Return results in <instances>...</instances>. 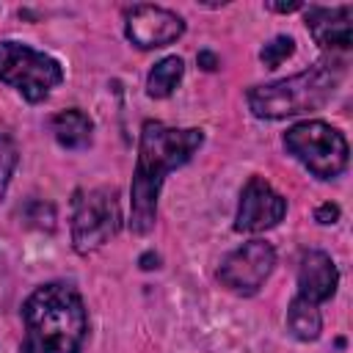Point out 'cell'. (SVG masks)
I'll return each mask as SVG.
<instances>
[{
    "label": "cell",
    "instance_id": "4fadbf2b",
    "mask_svg": "<svg viewBox=\"0 0 353 353\" xmlns=\"http://www.w3.org/2000/svg\"><path fill=\"white\" fill-rule=\"evenodd\" d=\"M287 328H290V334H292L295 339H301V342L317 339L320 331H323V317H320L317 303H312V301H306V298H301V295L292 298V303H290V309H287Z\"/></svg>",
    "mask_w": 353,
    "mask_h": 353
},
{
    "label": "cell",
    "instance_id": "8992f818",
    "mask_svg": "<svg viewBox=\"0 0 353 353\" xmlns=\"http://www.w3.org/2000/svg\"><path fill=\"white\" fill-rule=\"evenodd\" d=\"M121 229V210L116 190L97 188L74 199L72 245L77 254H94Z\"/></svg>",
    "mask_w": 353,
    "mask_h": 353
},
{
    "label": "cell",
    "instance_id": "8fae6325",
    "mask_svg": "<svg viewBox=\"0 0 353 353\" xmlns=\"http://www.w3.org/2000/svg\"><path fill=\"white\" fill-rule=\"evenodd\" d=\"M336 284H339V270L325 251H306L301 256V265H298V295L301 298L312 303H323L336 292Z\"/></svg>",
    "mask_w": 353,
    "mask_h": 353
},
{
    "label": "cell",
    "instance_id": "52a82bcc",
    "mask_svg": "<svg viewBox=\"0 0 353 353\" xmlns=\"http://www.w3.org/2000/svg\"><path fill=\"white\" fill-rule=\"evenodd\" d=\"M276 265V251L265 240H248L232 254L223 256L218 268V279L237 295H254L270 276Z\"/></svg>",
    "mask_w": 353,
    "mask_h": 353
},
{
    "label": "cell",
    "instance_id": "7c38bea8",
    "mask_svg": "<svg viewBox=\"0 0 353 353\" xmlns=\"http://www.w3.org/2000/svg\"><path fill=\"white\" fill-rule=\"evenodd\" d=\"M50 127H52L55 141L63 149H85L91 143V135H94V121L80 108H69V110L55 113Z\"/></svg>",
    "mask_w": 353,
    "mask_h": 353
},
{
    "label": "cell",
    "instance_id": "7a4b0ae2",
    "mask_svg": "<svg viewBox=\"0 0 353 353\" xmlns=\"http://www.w3.org/2000/svg\"><path fill=\"white\" fill-rule=\"evenodd\" d=\"M22 353H80L85 342V306L69 284L52 281L36 287L22 306Z\"/></svg>",
    "mask_w": 353,
    "mask_h": 353
},
{
    "label": "cell",
    "instance_id": "d6986e66",
    "mask_svg": "<svg viewBox=\"0 0 353 353\" xmlns=\"http://www.w3.org/2000/svg\"><path fill=\"white\" fill-rule=\"evenodd\" d=\"M196 61H199V66H201V69H207V72H215V69L221 66V63H218V58H215L210 50H201Z\"/></svg>",
    "mask_w": 353,
    "mask_h": 353
},
{
    "label": "cell",
    "instance_id": "6da1fadb",
    "mask_svg": "<svg viewBox=\"0 0 353 353\" xmlns=\"http://www.w3.org/2000/svg\"><path fill=\"white\" fill-rule=\"evenodd\" d=\"M204 143V132L196 127H168L163 121H146L141 127L138 141V163L132 174V212H130V229L135 234H146L157 221V196L163 188V179L185 165L199 146Z\"/></svg>",
    "mask_w": 353,
    "mask_h": 353
},
{
    "label": "cell",
    "instance_id": "30bf717a",
    "mask_svg": "<svg viewBox=\"0 0 353 353\" xmlns=\"http://www.w3.org/2000/svg\"><path fill=\"white\" fill-rule=\"evenodd\" d=\"M353 8L350 6H309L306 11V28L312 39L331 52H345L353 44Z\"/></svg>",
    "mask_w": 353,
    "mask_h": 353
},
{
    "label": "cell",
    "instance_id": "9c48e42d",
    "mask_svg": "<svg viewBox=\"0 0 353 353\" xmlns=\"http://www.w3.org/2000/svg\"><path fill=\"white\" fill-rule=\"evenodd\" d=\"M124 33L138 50H154L176 41L185 33V22L163 6H132L124 14Z\"/></svg>",
    "mask_w": 353,
    "mask_h": 353
},
{
    "label": "cell",
    "instance_id": "ba28073f",
    "mask_svg": "<svg viewBox=\"0 0 353 353\" xmlns=\"http://www.w3.org/2000/svg\"><path fill=\"white\" fill-rule=\"evenodd\" d=\"M284 212H287V199L265 176H251L240 193L234 229L245 234L268 232L284 218Z\"/></svg>",
    "mask_w": 353,
    "mask_h": 353
},
{
    "label": "cell",
    "instance_id": "5b68a950",
    "mask_svg": "<svg viewBox=\"0 0 353 353\" xmlns=\"http://www.w3.org/2000/svg\"><path fill=\"white\" fill-rule=\"evenodd\" d=\"M0 80L17 88L28 102H41L63 80L61 63L22 41H0Z\"/></svg>",
    "mask_w": 353,
    "mask_h": 353
},
{
    "label": "cell",
    "instance_id": "ffe728a7",
    "mask_svg": "<svg viewBox=\"0 0 353 353\" xmlns=\"http://www.w3.org/2000/svg\"><path fill=\"white\" fill-rule=\"evenodd\" d=\"M270 11H279V14H290V11H298L303 8V3H268Z\"/></svg>",
    "mask_w": 353,
    "mask_h": 353
},
{
    "label": "cell",
    "instance_id": "9a60e30c",
    "mask_svg": "<svg viewBox=\"0 0 353 353\" xmlns=\"http://www.w3.org/2000/svg\"><path fill=\"white\" fill-rule=\"evenodd\" d=\"M292 52H295V39H292V36H276V39H270V41L259 50V61H262L268 69H276V66H281Z\"/></svg>",
    "mask_w": 353,
    "mask_h": 353
},
{
    "label": "cell",
    "instance_id": "44dd1931",
    "mask_svg": "<svg viewBox=\"0 0 353 353\" xmlns=\"http://www.w3.org/2000/svg\"><path fill=\"white\" fill-rule=\"evenodd\" d=\"M157 262H160V256H157V254H152V251L141 256V268H143V270H152V268H157Z\"/></svg>",
    "mask_w": 353,
    "mask_h": 353
},
{
    "label": "cell",
    "instance_id": "277c9868",
    "mask_svg": "<svg viewBox=\"0 0 353 353\" xmlns=\"http://www.w3.org/2000/svg\"><path fill=\"white\" fill-rule=\"evenodd\" d=\"M284 146L320 179H334L347 168V141L336 127L325 121L306 119L292 124L284 132Z\"/></svg>",
    "mask_w": 353,
    "mask_h": 353
},
{
    "label": "cell",
    "instance_id": "2e32d148",
    "mask_svg": "<svg viewBox=\"0 0 353 353\" xmlns=\"http://www.w3.org/2000/svg\"><path fill=\"white\" fill-rule=\"evenodd\" d=\"M22 218L28 226L39 229V232H52L55 226V207L50 201H28L25 210H22Z\"/></svg>",
    "mask_w": 353,
    "mask_h": 353
},
{
    "label": "cell",
    "instance_id": "ac0fdd59",
    "mask_svg": "<svg viewBox=\"0 0 353 353\" xmlns=\"http://www.w3.org/2000/svg\"><path fill=\"white\" fill-rule=\"evenodd\" d=\"M314 221H317V223H323V226L336 223V221H339V207H336V204H331V201L320 204V207L314 210Z\"/></svg>",
    "mask_w": 353,
    "mask_h": 353
},
{
    "label": "cell",
    "instance_id": "3957f363",
    "mask_svg": "<svg viewBox=\"0 0 353 353\" xmlns=\"http://www.w3.org/2000/svg\"><path fill=\"white\" fill-rule=\"evenodd\" d=\"M342 77H345V63L323 58L292 77L254 85L245 94V99L256 119H287L298 113H312L320 110L334 97Z\"/></svg>",
    "mask_w": 353,
    "mask_h": 353
},
{
    "label": "cell",
    "instance_id": "e0dca14e",
    "mask_svg": "<svg viewBox=\"0 0 353 353\" xmlns=\"http://www.w3.org/2000/svg\"><path fill=\"white\" fill-rule=\"evenodd\" d=\"M17 160H19V154H17L14 141L0 132V201H3V196H6V190H8V182H11V176H14Z\"/></svg>",
    "mask_w": 353,
    "mask_h": 353
},
{
    "label": "cell",
    "instance_id": "5bb4252c",
    "mask_svg": "<svg viewBox=\"0 0 353 353\" xmlns=\"http://www.w3.org/2000/svg\"><path fill=\"white\" fill-rule=\"evenodd\" d=\"M182 74H185V63H182L179 55H168V58L157 61V63L152 66L149 77H146V94H149L152 99H165V97H171L174 88L179 85Z\"/></svg>",
    "mask_w": 353,
    "mask_h": 353
}]
</instances>
